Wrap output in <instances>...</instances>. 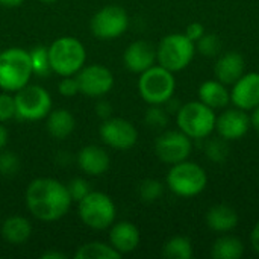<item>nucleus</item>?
Segmentation results:
<instances>
[{
    "mask_svg": "<svg viewBox=\"0 0 259 259\" xmlns=\"http://www.w3.org/2000/svg\"><path fill=\"white\" fill-rule=\"evenodd\" d=\"M52 71L59 76H74L87 61L83 44L74 36H61L49 47Z\"/></svg>",
    "mask_w": 259,
    "mask_h": 259,
    "instance_id": "obj_5",
    "label": "nucleus"
},
{
    "mask_svg": "<svg viewBox=\"0 0 259 259\" xmlns=\"http://www.w3.org/2000/svg\"><path fill=\"white\" fill-rule=\"evenodd\" d=\"M96 114H97L100 118L106 120V118H109L111 114H112V106H111L106 100H100V102L96 105Z\"/></svg>",
    "mask_w": 259,
    "mask_h": 259,
    "instance_id": "obj_37",
    "label": "nucleus"
},
{
    "mask_svg": "<svg viewBox=\"0 0 259 259\" xmlns=\"http://www.w3.org/2000/svg\"><path fill=\"white\" fill-rule=\"evenodd\" d=\"M73 200L67 185L56 179H33L26 190V205L30 214L41 222H56L62 219L71 206Z\"/></svg>",
    "mask_w": 259,
    "mask_h": 259,
    "instance_id": "obj_1",
    "label": "nucleus"
},
{
    "mask_svg": "<svg viewBox=\"0 0 259 259\" xmlns=\"http://www.w3.org/2000/svg\"><path fill=\"white\" fill-rule=\"evenodd\" d=\"M244 255V244L240 238L232 235H222L211 247L214 259H240Z\"/></svg>",
    "mask_w": 259,
    "mask_h": 259,
    "instance_id": "obj_24",
    "label": "nucleus"
},
{
    "mask_svg": "<svg viewBox=\"0 0 259 259\" xmlns=\"http://www.w3.org/2000/svg\"><path fill=\"white\" fill-rule=\"evenodd\" d=\"M164 194V184L156 179H144L138 187V196L144 203H153Z\"/></svg>",
    "mask_w": 259,
    "mask_h": 259,
    "instance_id": "obj_30",
    "label": "nucleus"
},
{
    "mask_svg": "<svg viewBox=\"0 0 259 259\" xmlns=\"http://www.w3.org/2000/svg\"><path fill=\"white\" fill-rule=\"evenodd\" d=\"M196 52L205 58H217L222 53V39L215 33H205L196 41Z\"/></svg>",
    "mask_w": 259,
    "mask_h": 259,
    "instance_id": "obj_29",
    "label": "nucleus"
},
{
    "mask_svg": "<svg viewBox=\"0 0 259 259\" xmlns=\"http://www.w3.org/2000/svg\"><path fill=\"white\" fill-rule=\"evenodd\" d=\"M205 222L211 231H214L217 234H228L238 226L240 217L232 206L219 203L208 209Z\"/></svg>",
    "mask_w": 259,
    "mask_h": 259,
    "instance_id": "obj_20",
    "label": "nucleus"
},
{
    "mask_svg": "<svg viewBox=\"0 0 259 259\" xmlns=\"http://www.w3.org/2000/svg\"><path fill=\"white\" fill-rule=\"evenodd\" d=\"M41 2H44V3H55V2H58V0H41Z\"/></svg>",
    "mask_w": 259,
    "mask_h": 259,
    "instance_id": "obj_43",
    "label": "nucleus"
},
{
    "mask_svg": "<svg viewBox=\"0 0 259 259\" xmlns=\"http://www.w3.org/2000/svg\"><path fill=\"white\" fill-rule=\"evenodd\" d=\"M246 73V61L240 52H225L217 56L214 76L225 85H234Z\"/></svg>",
    "mask_w": 259,
    "mask_h": 259,
    "instance_id": "obj_17",
    "label": "nucleus"
},
{
    "mask_svg": "<svg viewBox=\"0 0 259 259\" xmlns=\"http://www.w3.org/2000/svg\"><path fill=\"white\" fill-rule=\"evenodd\" d=\"M250 244H252L253 252L259 256V222L253 226V229H252V234H250Z\"/></svg>",
    "mask_w": 259,
    "mask_h": 259,
    "instance_id": "obj_38",
    "label": "nucleus"
},
{
    "mask_svg": "<svg viewBox=\"0 0 259 259\" xmlns=\"http://www.w3.org/2000/svg\"><path fill=\"white\" fill-rule=\"evenodd\" d=\"M46 118H47V121H46L47 132L56 140H65L74 131L76 121H74L73 114L68 109L50 111Z\"/></svg>",
    "mask_w": 259,
    "mask_h": 259,
    "instance_id": "obj_23",
    "label": "nucleus"
},
{
    "mask_svg": "<svg viewBox=\"0 0 259 259\" xmlns=\"http://www.w3.org/2000/svg\"><path fill=\"white\" fill-rule=\"evenodd\" d=\"M76 79L79 83V93L88 97H102L114 87V76L111 70L102 64L83 65L76 73Z\"/></svg>",
    "mask_w": 259,
    "mask_h": 259,
    "instance_id": "obj_13",
    "label": "nucleus"
},
{
    "mask_svg": "<svg viewBox=\"0 0 259 259\" xmlns=\"http://www.w3.org/2000/svg\"><path fill=\"white\" fill-rule=\"evenodd\" d=\"M24 0H0V5L5 8H18Z\"/></svg>",
    "mask_w": 259,
    "mask_h": 259,
    "instance_id": "obj_42",
    "label": "nucleus"
},
{
    "mask_svg": "<svg viewBox=\"0 0 259 259\" xmlns=\"http://www.w3.org/2000/svg\"><path fill=\"white\" fill-rule=\"evenodd\" d=\"M20 171V159L12 152H0V175L3 178H14Z\"/></svg>",
    "mask_w": 259,
    "mask_h": 259,
    "instance_id": "obj_32",
    "label": "nucleus"
},
{
    "mask_svg": "<svg viewBox=\"0 0 259 259\" xmlns=\"http://www.w3.org/2000/svg\"><path fill=\"white\" fill-rule=\"evenodd\" d=\"M67 255L62 253V252H56V250H49V252H44L41 255V259H65Z\"/></svg>",
    "mask_w": 259,
    "mask_h": 259,
    "instance_id": "obj_40",
    "label": "nucleus"
},
{
    "mask_svg": "<svg viewBox=\"0 0 259 259\" xmlns=\"http://www.w3.org/2000/svg\"><path fill=\"white\" fill-rule=\"evenodd\" d=\"M33 74L30 55L20 47H11L0 52V88L8 93H17L26 87Z\"/></svg>",
    "mask_w": 259,
    "mask_h": 259,
    "instance_id": "obj_2",
    "label": "nucleus"
},
{
    "mask_svg": "<svg viewBox=\"0 0 259 259\" xmlns=\"http://www.w3.org/2000/svg\"><path fill=\"white\" fill-rule=\"evenodd\" d=\"M102 141L117 150H129L138 141V131L137 127L120 117H109L103 120L99 129Z\"/></svg>",
    "mask_w": 259,
    "mask_h": 259,
    "instance_id": "obj_12",
    "label": "nucleus"
},
{
    "mask_svg": "<svg viewBox=\"0 0 259 259\" xmlns=\"http://www.w3.org/2000/svg\"><path fill=\"white\" fill-rule=\"evenodd\" d=\"M121 256L112 246L100 243V241H93L80 246L77 252L74 253L76 259H117Z\"/></svg>",
    "mask_w": 259,
    "mask_h": 259,
    "instance_id": "obj_25",
    "label": "nucleus"
},
{
    "mask_svg": "<svg viewBox=\"0 0 259 259\" xmlns=\"http://www.w3.org/2000/svg\"><path fill=\"white\" fill-rule=\"evenodd\" d=\"M193 152V140L182 131H165L155 141V153L164 164L173 165L188 159Z\"/></svg>",
    "mask_w": 259,
    "mask_h": 259,
    "instance_id": "obj_11",
    "label": "nucleus"
},
{
    "mask_svg": "<svg viewBox=\"0 0 259 259\" xmlns=\"http://www.w3.org/2000/svg\"><path fill=\"white\" fill-rule=\"evenodd\" d=\"M191 41H199L206 32H205V26L202 24V23H197V21H194V23H190L187 27H185V32H184Z\"/></svg>",
    "mask_w": 259,
    "mask_h": 259,
    "instance_id": "obj_36",
    "label": "nucleus"
},
{
    "mask_svg": "<svg viewBox=\"0 0 259 259\" xmlns=\"http://www.w3.org/2000/svg\"><path fill=\"white\" fill-rule=\"evenodd\" d=\"M176 79L173 71L153 65L143 71L138 79V91L147 105H164L175 96Z\"/></svg>",
    "mask_w": 259,
    "mask_h": 259,
    "instance_id": "obj_7",
    "label": "nucleus"
},
{
    "mask_svg": "<svg viewBox=\"0 0 259 259\" xmlns=\"http://www.w3.org/2000/svg\"><path fill=\"white\" fill-rule=\"evenodd\" d=\"M29 55H30V62H32L33 74H36L39 77L49 76L50 71H52L50 59H49V49L42 47V46H38V47H33L29 52Z\"/></svg>",
    "mask_w": 259,
    "mask_h": 259,
    "instance_id": "obj_28",
    "label": "nucleus"
},
{
    "mask_svg": "<svg viewBox=\"0 0 259 259\" xmlns=\"http://www.w3.org/2000/svg\"><path fill=\"white\" fill-rule=\"evenodd\" d=\"M194 55L196 42L185 33L165 35L156 47V62L173 73L185 70L193 62Z\"/></svg>",
    "mask_w": 259,
    "mask_h": 259,
    "instance_id": "obj_6",
    "label": "nucleus"
},
{
    "mask_svg": "<svg viewBox=\"0 0 259 259\" xmlns=\"http://www.w3.org/2000/svg\"><path fill=\"white\" fill-rule=\"evenodd\" d=\"M250 126L256 131V134H259V105L252 109V114H250Z\"/></svg>",
    "mask_w": 259,
    "mask_h": 259,
    "instance_id": "obj_39",
    "label": "nucleus"
},
{
    "mask_svg": "<svg viewBox=\"0 0 259 259\" xmlns=\"http://www.w3.org/2000/svg\"><path fill=\"white\" fill-rule=\"evenodd\" d=\"M32 235L30 222L21 215H12L2 223V237L9 244H23Z\"/></svg>",
    "mask_w": 259,
    "mask_h": 259,
    "instance_id": "obj_22",
    "label": "nucleus"
},
{
    "mask_svg": "<svg viewBox=\"0 0 259 259\" xmlns=\"http://www.w3.org/2000/svg\"><path fill=\"white\" fill-rule=\"evenodd\" d=\"M15 99V117L27 121L42 120L52 111V97L41 85H26L18 90Z\"/></svg>",
    "mask_w": 259,
    "mask_h": 259,
    "instance_id": "obj_9",
    "label": "nucleus"
},
{
    "mask_svg": "<svg viewBox=\"0 0 259 259\" xmlns=\"http://www.w3.org/2000/svg\"><path fill=\"white\" fill-rule=\"evenodd\" d=\"M58 91L64 96V97H73L76 94H79V83L74 76H64L61 79V82L58 83Z\"/></svg>",
    "mask_w": 259,
    "mask_h": 259,
    "instance_id": "obj_35",
    "label": "nucleus"
},
{
    "mask_svg": "<svg viewBox=\"0 0 259 259\" xmlns=\"http://www.w3.org/2000/svg\"><path fill=\"white\" fill-rule=\"evenodd\" d=\"M90 27L94 36L100 39H112L127 30L129 15L121 6L108 5L93 15Z\"/></svg>",
    "mask_w": 259,
    "mask_h": 259,
    "instance_id": "obj_10",
    "label": "nucleus"
},
{
    "mask_svg": "<svg viewBox=\"0 0 259 259\" xmlns=\"http://www.w3.org/2000/svg\"><path fill=\"white\" fill-rule=\"evenodd\" d=\"M67 190H68L70 197H71L73 202H80L91 191L90 184L82 178H76V179L70 181L68 185H67Z\"/></svg>",
    "mask_w": 259,
    "mask_h": 259,
    "instance_id": "obj_33",
    "label": "nucleus"
},
{
    "mask_svg": "<svg viewBox=\"0 0 259 259\" xmlns=\"http://www.w3.org/2000/svg\"><path fill=\"white\" fill-rule=\"evenodd\" d=\"M205 155L211 162H215V164L226 162V159L229 156V144H228V141L223 140L222 137L208 138V141L205 144Z\"/></svg>",
    "mask_w": 259,
    "mask_h": 259,
    "instance_id": "obj_27",
    "label": "nucleus"
},
{
    "mask_svg": "<svg viewBox=\"0 0 259 259\" xmlns=\"http://www.w3.org/2000/svg\"><path fill=\"white\" fill-rule=\"evenodd\" d=\"M170 114L164 108V105H150L144 115V121L150 129H165L168 124Z\"/></svg>",
    "mask_w": 259,
    "mask_h": 259,
    "instance_id": "obj_31",
    "label": "nucleus"
},
{
    "mask_svg": "<svg viewBox=\"0 0 259 259\" xmlns=\"http://www.w3.org/2000/svg\"><path fill=\"white\" fill-rule=\"evenodd\" d=\"M165 182L173 194L190 199L205 191L208 185V175L197 162L185 159L170 167Z\"/></svg>",
    "mask_w": 259,
    "mask_h": 259,
    "instance_id": "obj_4",
    "label": "nucleus"
},
{
    "mask_svg": "<svg viewBox=\"0 0 259 259\" xmlns=\"http://www.w3.org/2000/svg\"><path fill=\"white\" fill-rule=\"evenodd\" d=\"M15 117V99L11 93L5 91L0 94V123Z\"/></svg>",
    "mask_w": 259,
    "mask_h": 259,
    "instance_id": "obj_34",
    "label": "nucleus"
},
{
    "mask_svg": "<svg viewBox=\"0 0 259 259\" xmlns=\"http://www.w3.org/2000/svg\"><path fill=\"white\" fill-rule=\"evenodd\" d=\"M111 246L121 255L134 252L141 241L138 228L131 222H118L111 226L109 231Z\"/></svg>",
    "mask_w": 259,
    "mask_h": 259,
    "instance_id": "obj_18",
    "label": "nucleus"
},
{
    "mask_svg": "<svg viewBox=\"0 0 259 259\" xmlns=\"http://www.w3.org/2000/svg\"><path fill=\"white\" fill-rule=\"evenodd\" d=\"M123 62L129 71L141 74L156 64V49L144 39L134 41L126 47Z\"/></svg>",
    "mask_w": 259,
    "mask_h": 259,
    "instance_id": "obj_16",
    "label": "nucleus"
},
{
    "mask_svg": "<svg viewBox=\"0 0 259 259\" xmlns=\"http://www.w3.org/2000/svg\"><path fill=\"white\" fill-rule=\"evenodd\" d=\"M79 203L77 212L82 223L94 231L109 229L117 215L115 203L102 191H90Z\"/></svg>",
    "mask_w": 259,
    "mask_h": 259,
    "instance_id": "obj_8",
    "label": "nucleus"
},
{
    "mask_svg": "<svg viewBox=\"0 0 259 259\" xmlns=\"http://www.w3.org/2000/svg\"><path fill=\"white\" fill-rule=\"evenodd\" d=\"M194 255L193 244L187 237H171L162 247V256L167 259H191Z\"/></svg>",
    "mask_w": 259,
    "mask_h": 259,
    "instance_id": "obj_26",
    "label": "nucleus"
},
{
    "mask_svg": "<svg viewBox=\"0 0 259 259\" xmlns=\"http://www.w3.org/2000/svg\"><path fill=\"white\" fill-rule=\"evenodd\" d=\"M215 120L217 115L214 109L200 100L187 102L176 112L179 131H182L191 140H206L215 131Z\"/></svg>",
    "mask_w": 259,
    "mask_h": 259,
    "instance_id": "obj_3",
    "label": "nucleus"
},
{
    "mask_svg": "<svg viewBox=\"0 0 259 259\" xmlns=\"http://www.w3.org/2000/svg\"><path fill=\"white\" fill-rule=\"evenodd\" d=\"M6 143H8V131L0 124V152L5 149Z\"/></svg>",
    "mask_w": 259,
    "mask_h": 259,
    "instance_id": "obj_41",
    "label": "nucleus"
},
{
    "mask_svg": "<svg viewBox=\"0 0 259 259\" xmlns=\"http://www.w3.org/2000/svg\"><path fill=\"white\" fill-rule=\"evenodd\" d=\"M231 103L243 111H252L259 105V73H244L231 88Z\"/></svg>",
    "mask_w": 259,
    "mask_h": 259,
    "instance_id": "obj_15",
    "label": "nucleus"
},
{
    "mask_svg": "<svg viewBox=\"0 0 259 259\" xmlns=\"http://www.w3.org/2000/svg\"><path fill=\"white\" fill-rule=\"evenodd\" d=\"M250 127V117L247 111L240 108L226 109L217 115L215 120V132L228 143L244 138Z\"/></svg>",
    "mask_w": 259,
    "mask_h": 259,
    "instance_id": "obj_14",
    "label": "nucleus"
},
{
    "mask_svg": "<svg viewBox=\"0 0 259 259\" xmlns=\"http://www.w3.org/2000/svg\"><path fill=\"white\" fill-rule=\"evenodd\" d=\"M197 94L199 100L212 109H223L231 103V91L228 90V85L217 79L205 80L200 83Z\"/></svg>",
    "mask_w": 259,
    "mask_h": 259,
    "instance_id": "obj_21",
    "label": "nucleus"
},
{
    "mask_svg": "<svg viewBox=\"0 0 259 259\" xmlns=\"http://www.w3.org/2000/svg\"><path fill=\"white\" fill-rule=\"evenodd\" d=\"M111 164L109 155L105 149L99 146H87L82 147L77 153V165L79 168L90 176H100L108 171Z\"/></svg>",
    "mask_w": 259,
    "mask_h": 259,
    "instance_id": "obj_19",
    "label": "nucleus"
}]
</instances>
